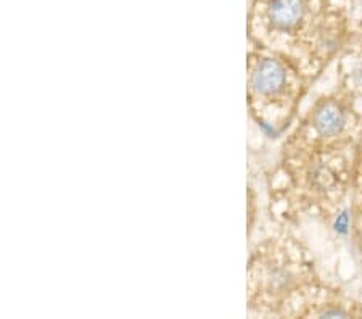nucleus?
Returning <instances> with one entry per match:
<instances>
[{
  "label": "nucleus",
  "mask_w": 362,
  "mask_h": 319,
  "mask_svg": "<svg viewBox=\"0 0 362 319\" xmlns=\"http://www.w3.org/2000/svg\"><path fill=\"white\" fill-rule=\"evenodd\" d=\"M248 311L256 316L285 315L298 295L311 286L313 269L291 239L269 237L251 252L247 269Z\"/></svg>",
  "instance_id": "nucleus-1"
},
{
  "label": "nucleus",
  "mask_w": 362,
  "mask_h": 319,
  "mask_svg": "<svg viewBox=\"0 0 362 319\" xmlns=\"http://www.w3.org/2000/svg\"><path fill=\"white\" fill-rule=\"evenodd\" d=\"M301 86L288 58L251 47L247 62V97L253 120L262 129L277 132L288 121Z\"/></svg>",
  "instance_id": "nucleus-2"
}]
</instances>
